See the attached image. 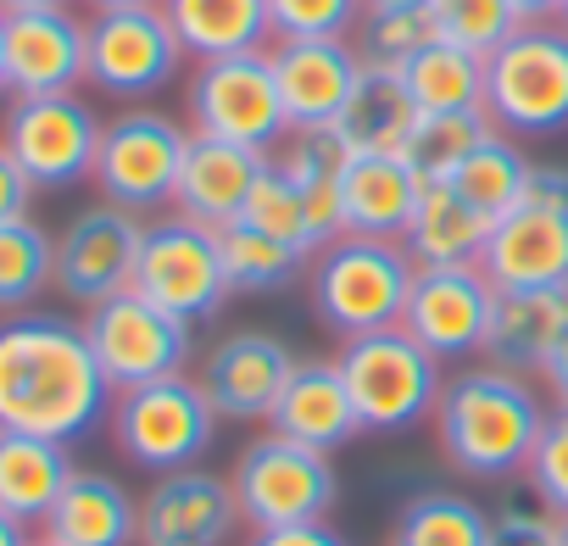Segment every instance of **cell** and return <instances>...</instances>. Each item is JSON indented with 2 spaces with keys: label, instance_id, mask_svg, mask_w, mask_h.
Returning <instances> with one entry per match:
<instances>
[{
  "label": "cell",
  "instance_id": "obj_52",
  "mask_svg": "<svg viewBox=\"0 0 568 546\" xmlns=\"http://www.w3.org/2000/svg\"><path fill=\"white\" fill-rule=\"evenodd\" d=\"M557 23L568 29V0H557Z\"/></svg>",
  "mask_w": 568,
  "mask_h": 546
},
{
  "label": "cell",
  "instance_id": "obj_8",
  "mask_svg": "<svg viewBox=\"0 0 568 546\" xmlns=\"http://www.w3.org/2000/svg\"><path fill=\"white\" fill-rule=\"evenodd\" d=\"M234 496H240V518L251 529H284V524H313L329 518L335 496H341V474L329 463V452L302 446L291 435H256L229 474Z\"/></svg>",
  "mask_w": 568,
  "mask_h": 546
},
{
  "label": "cell",
  "instance_id": "obj_35",
  "mask_svg": "<svg viewBox=\"0 0 568 546\" xmlns=\"http://www.w3.org/2000/svg\"><path fill=\"white\" fill-rule=\"evenodd\" d=\"M529 168H535V162L518 151V140H513V134H501V129H490V134L463 156V168H457L446 184H457V195H468L485 218H501V212L524 195Z\"/></svg>",
  "mask_w": 568,
  "mask_h": 546
},
{
  "label": "cell",
  "instance_id": "obj_31",
  "mask_svg": "<svg viewBox=\"0 0 568 546\" xmlns=\"http://www.w3.org/2000/svg\"><path fill=\"white\" fill-rule=\"evenodd\" d=\"M407 95L418 112H485V57L452 40H429L407 68Z\"/></svg>",
  "mask_w": 568,
  "mask_h": 546
},
{
  "label": "cell",
  "instance_id": "obj_25",
  "mask_svg": "<svg viewBox=\"0 0 568 546\" xmlns=\"http://www.w3.org/2000/svg\"><path fill=\"white\" fill-rule=\"evenodd\" d=\"M352 156L357 151L346 145V134L335 123H324V129H291V134H284V145L273 151L278 173L296 184V195H302V206L313 218L318 251L346 234V223H341V184H346Z\"/></svg>",
  "mask_w": 568,
  "mask_h": 546
},
{
  "label": "cell",
  "instance_id": "obj_18",
  "mask_svg": "<svg viewBox=\"0 0 568 546\" xmlns=\"http://www.w3.org/2000/svg\"><path fill=\"white\" fill-rule=\"evenodd\" d=\"M296 352L284 346L273 330H234L223 335L206 363H201V391L212 396L217 418H234V424H256V418H273L284 385L296 374Z\"/></svg>",
  "mask_w": 568,
  "mask_h": 546
},
{
  "label": "cell",
  "instance_id": "obj_13",
  "mask_svg": "<svg viewBox=\"0 0 568 546\" xmlns=\"http://www.w3.org/2000/svg\"><path fill=\"white\" fill-rule=\"evenodd\" d=\"M84 335H90V352H95L101 374L112 380V391H134V385L184 374L190 352H195V324L173 318L168 307L145 302L140 291H123V296L90 307Z\"/></svg>",
  "mask_w": 568,
  "mask_h": 546
},
{
  "label": "cell",
  "instance_id": "obj_28",
  "mask_svg": "<svg viewBox=\"0 0 568 546\" xmlns=\"http://www.w3.org/2000/svg\"><path fill=\"white\" fill-rule=\"evenodd\" d=\"M490 223L468 195H457V184L435 179L424 184V201L402 234V245L413 251L418 267H457V262H479L485 256V240H490Z\"/></svg>",
  "mask_w": 568,
  "mask_h": 546
},
{
  "label": "cell",
  "instance_id": "obj_21",
  "mask_svg": "<svg viewBox=\"0 0 568 546\" xmlns=\"http://www.w3.org/2000/svg\"><path fill=\"white\" fill-rule=\"evenodd\" d=\"M267 429L291 435L302 446H318V452H341L346 441L363 435V418H357V402L346 391V374L335 357H307L296 363L291 385H284Z\"/></svg>",
  "mask_w": 568,
  "mask_h": 546
},
{
  "label": "cell",
  "instance_id": "obj_32",
  "mask_svg": "<svg viewBox=\"0 0 568 546\" xmlns=\"http://www.w3.org/2000/svg\"><path fill=\"white\" fill-rule=\"evenodd\" d=\"M217 251H223V280H229L234 296H267V291H284V285H291L296 273L313 262L307 251H296V245H284V240L251 229L245 218H234V223L217 229Z\"/></svg>",
  "mask_w": 568,
  "mask_h": 546
},
{
  "label": "cell",
  "instance_id": "obj_42",
  "mask_svg": "<svg viewBox=\"0 0 568 546\" xmlns=\"http://www.w3.org/2000/svg\"><path fill=\"white\" fill-rule=\"evenodd\" d=\"M485 546H562V513L546 502H507L490 513V540Z\"/></svg>",
  "mask_w": 568,
  "mask_h": 546
},
{
  "label": "cell",
  "instance_id": "obj_29",
  "mask_svg": "<svg viewBox=\"0 0 568 546\" xmlns=\"http://www.w3.org/2000/svg\"><path fill=\"white\" fill-rule=\"evenodd\" d=\"M418 101L407 95V79L396 68H363L346 112H341V134L357 156H402L413 129H418Z\"/></svg>",
  "mask_w": 568,
  "mask_h": 546
},
{
  "label": "cell",
  "instance_id": "obj_12",
  "mask_svg": "<svg viewBox=\"0 0 568 546\" xmlns=\"http://www.w3.org/2000/svg\"><path fill=\"white\" fill-rule=\"evenodd\" d=\"M134 291L156 307H168L184 324H206L217 318V307L234 296L223 280V251H217V229L168 212L156 223H145V245H140V267H134Z\"/></svg>",
  "mask_w": 568,
  "mask_h": 546
},
{
  "label": "cell",
  "instance_id": "obj_23",
  "mask_svg": "<svg viewBox=\"0 0 568 546\" xmlns=\"http://www.w3.org/2000/svg\"><path fill=\"white\" fill-rule=\"evenodd\" d=\"M262 162H267L262 151L190 134V151H184V168H179V190H173V212H184V218H195L206 229L234 223L245 212V201H251V184H256Z\"/></svg>",
  "mask_w": 568,
  "mask_h": 546
},
{
  "label": "cell",
  "instance_id": "obj_43",
  "mask_svg": "<svg viewBox=\"0 0 568 546\" xmlns=\"http://www.w3.org/2000/svg\"><path fill=\"white\" fill-rule=\"evenodd\" d=\"M251 546H352L329 518H313V524H284V529H256Z\"/></svg>",
  "mask_w": 568,
  "mask_h": 546
},
{
  "label": "cell",
  "instance_id": "obj_7",
  "mask_svg": "<svg viewBox=\"0 0 568 546\" xmlns=\"http://www.w3.org/2000/svg\"><path fill=\"white\" fill-rule=\"evenodd\" d=\"M212 435H217V407L201 391V380H190V374H168V380L118 391V402H112V441L145 474L195 468L212 452Z\"/></svg>",
  "mask_w": 568,
  "mask_h": 546
},
{
  "label": "cell",
  "instance_id": "obj_44",
  "mask_svg": "<svg viewBox=\"0 0 568 546\" xmlns=\"http://www.w3.org/2000/svg\"><path fill=\"white\" fill-rule=\"evenodd\" d=\"M29 201H34L29 173L12 162L7 145H0V223H7V218H29Z\"/></svg>",
  "mask_w": 568,
  "mask_h": 546
},
{
  "label": "cell",
  "instance_id": "obj_51",
  "mask_svg": "<svg viewBox=\"0 0 568 546\" xmlns=\"http://www.w3.org/2000/svg\"><path fill=\"white\" fill-rule=\"evenodd\" d=\"M0 90H7V12H0Z\"/></svg>",
  "mask_w": 568,
  "mask_h": 546
},
{
  "label": "cell",
  "instance_id": "obj_46",
  "mask_svg": "<svg viewBox=\"0 0 568 546\" xmlns=\"http://www.w3.org/2000/svg\"><path fill=\"white\" fill-rule=\"evenodd\" d=\"M518 23H551L557 18V0H513Z\"/></svg>",
  "mask_w": 568,
  "mask_h": 546
},
{
  "label": "cell",
  "instance_id": "obj_36",
  "mask_svg": "<svg viewBox=\"0 0 568 546\" xmlns=\"http://www.w3.org/2000/svg\"><path fill=\"white\" fill-rule=\"evenodd\" d=\"M490 129H496L490 112H424L402 156L424 173V184H435V179H452V173L463 168V156H468Z\"/></svg>",
  "mask_w": 568,
  "mask_h": 546
},
{
  "label": "cell",
  "instance_id": "obj_1",
  "mask_svg": "<svg viewBox=\"0 0 568 546\" xmlns=\"http://www.w3.org/2000/svg\"><path fill=\"white\" fill-rule=\"evenodd\" d=\"M112 380L101 374L84 324L62 313L0 318V429L73 446L112 418Z\"/></svg>",
  "mask_w": 568,
  "mask_h": 546
},
{
  "label": "cell",
  "instance_id": "obj_40",
  "mask_svg": "<svg viewBox=\"0 0 568 546\" xmlns=\"http://www.w3.org/2000/svg\"><path fill=\"white\" fill-rule=\"evenodd\" d=\"M368 0H267L273 40H352Z\"/></svg>",
  "mask_w": 568,
  "mask_h": 546
},
{
  "label": "cell",
  "instance_id": "obj_4",
  "mask_svg": "<svg viewBox=\"0 0 568 546\" xmlns=\"http://www.w3.org/2000/svg\"><path fill=\"white\" fill-rule=\"evenodd\" d=\"M485 112L513 140L568 134V29L518 23L485 57Z\"/></svg>",
  "mask_w": 568,
  "mask_h": 546
},
{
  "label": "cell",
  "instance_id": "obj_39",
  "mask_svg": "<svg viewBox=\"0 0 568 546\" xmlns=\"http://www.w3.org/2000/svg\"><path fill=\"white\" fill-rule=\"evenodd\" d=\"M429 18H435V34L440 40L468 46L479 57H490L518 29L513 0H429Z\"/></svg>",
  "mask_w": 568,
  "mask_h": 546
},
{
  "label": "cell",
  "instance_id": "obj_5",
  "mask_svg": "<svg viewBox=\"0 0 568 546\" xmlns=\"http://www.w3.org/2000/svg\"><path fill=\"white\" fill-rule=\"evenodd\" d=\"M485 280L496 291H568V168L535 162L524 195L490 223Z\"/></svg>",
  "mask_w": 568,
  "mask_h": 546
},
{
  "label": "cell",
  "instance_id": "obj_37",
  "mask_svg": "<svg viewBox=\"0 0 568 546\" xmlns=\"http://www.w3.org/2000/svg\"><path fill=\"white\" fill-rule=\"evenodd\" d=\"M240 218H245L251 229H262V234L284 240V245H296V251L318 256L313 218H307V206H302L296 184L278 173V162H273V156L262 162V173H256V184H251V201H245V212H240Z\"/></svg>",
  "mask_w": 568,
  "mask_h": 546
},
{
  "label": "cell",
  "instance_id": "obj_15",
  "mask_svg": "<svg viewBox=\"0 0 568 546\" xmlns=\"http://www.w3.org/2000/svg\"><path fill=\"white\" fill-rule=\"evenodd\" d=\"M184 68V46L162 7H123L90 18V84L112 101H145Z\"/></svg>",
  "mask_w": 568,
  "mask_h": 546
},
{
  "label": "cell",
  "instance_id": "obj_3",
  "mask_svg": "<svg viewBox=\"0 0 568 546\" xmlns=\"http://www.w3.org/2000/svg\"><path fill=\"white\" fill-rule=\"evenodd\" d=\"M413 280H418V262L402 240L341 234L313 256L307 296H313V313L324 330H335L341 341H357V335L402 324Z\"/></svg>",
  "mask_w": 568,
  "mask_h": 546
},
{
  "label": "cell",
  "instance_id": "obj_30",
  "mask_svg": "<svg viewBox=\"0 0 568 546\" xmlns=\"http://www.w3.org/2000/svg\"><path fill=\"white\" fill-rule=\"evenodd\" d=\"M162 12H168L184 57H195V62L273 46L267 0H162Z\"/></svg>",
  "mask_w": 568,
  "mask_h": 546
},
{
  "label": "cell",
  "instance_id": "obj_54",
  "mask_svg": "<svg viewBox=\"0 0 568 546\" xmlns=\"http://www.w3.org/2000/svg\"><path fill=\"white\" fill-rule=\"evenodd\" d=\"M34 546H51V540H34Z\"/></svg>",
  "mask_w": 568,
  "mask_h": 546
},
{
  "label": "cell",
  "instance_id": "obj_14",
  "mask_svg": "<svg viewBox=\"0 0 568 546\" xmlns=\"http://www.w3.org/2000/svg\"><path fill=\"white\" fill-rule=\"evenodd\" d=\"M140 245H145V218L112 201H95L84 212L68 218V229L57 234V291L68 302H79L84 313L134 291V267H140Z\"/></svg>",
  "mask_w": 568,
  "mask_h": 546
},
{
  "label": "cell",
  "instance_id": "obj_47",
  "mask_svg": "<svg viewBox=\"0 0 568 546\" xmlns=\"http://www.w3.org/2000/svg\"><path fill=\"white\" fill-rule=\"evenodd\" d=\"M0 546H34L29 524H18L12 513H0Z\"/></svg>",
  "mask_w": 568,
  "mask_h": 546
},
{
  "label": "cell",
  "instance_id": "obj_48",
  "mask_svg": "<svg viewBox=\"0 0 568 546\" xmlns=\"http://www.w3.org/2000/svg\"><path fill=\"white\" fill-rule=\"evenodd\" d=\"M51 7H68V0H0V12H51Z\"/></svg>",
  "mask_w": 568,
  "mask_h": 546
},
{
  "label": "cell",
  "instance_id": "obj_38",
  "mask_svg": "<svg viewBox=\"0 0 568 546\" xmlns=\"http://www.w3.org/2000/svg\"><path fill=\"white\" fill-rule=\"evenodd\" d=\"M429 40H440L429 12H363L352 46H357L363 68H396L402 73Z\"/></svg>",
  "mask_w": 568,
  "mask_h": 546
},
{
  "label": "cell",
  "instance_id": "obj_45",
  "mask_svg": "<svg viewBox=\"0 0 568 546\" xmlns=\"http://www.w3.org/2000/svg\"><path fill=\"white\" fill-rule=\"evenodd\" d=\"M540 380H546V391H551V402H557V407H568V330L557 335V346H551V357H546V368H540Z\"/></svg>",
  "mask_w": 568,
  "mask_h": 546
},
{
  "label": "cell",
  "instance_id": "obj_53",
  "mask_svg": "<svg viewBox=\"0 0 568 546\" xmlns=\"http://www.w3.org/2000/svg\"><path fill=\"white\" fill-rule=\"evenodd\" d=\"M562 546H568V513H562Z\"/></svg>",
  "mask_w": 568,
  "mask_h": 546
},
{
  "label": "cell",
  "instance_id": "obj_20",
  "mask_svg": "<svg viewBox=\"0 0 568 546\" xmlns=\"http://www.w3.org/2000/svg\"><path fill=\"white\" fill-rule=\"evenodd\" d=\"M273 79H278V101L291 129H324L341 123L357 79H363V57L352 40H273L267 46Z\"/></svg>",
  "mask_w": 568,
  "mask_h": 546
},
{
  "label": "cell",
  "instance_id": "obj_50",
  "mask_svg": "<svg viewBox=\"0 0 568 546\" xmlns=\"http://www.w3.org/2000/svg\"><path fill=\"white\" fill-rule=\"evenodd\" d=\"M95 12H123V7H162V0H90Z\"/></svg>",
  "mask_w": 568,
  "mask_h": 546
},
{
  "label": "cell",
  "instance_id": "obj_49",
  "mask_svg": "<svg viewBox=\"0 0 568 546\" xmlns=\"http://www.w3.org/2000/svg\"><path fill=\"white\" fill-rule=\"evenodd\" d=\"M368 12H429V0H368Z\"/></svg>",
  "mask_w": 568,
  "mask_h": 546
},
{
  "label": "cell",
  "instance_id": "obj_6",
  "mask_svg": "<svg viewBox=\"0 0 568 546\" xmlns=\"http://www.w3.org/2000/svg\"><path fill=\"white\" fill-rule=\"evenodd\" d=\"M335 363H341L346 391L357 402L363 435L418 429L424 418H435V402L446 391L440 385V357H429L402 324L346 341Z\"/></svg>",
  "mask_w": 568,
  "mask_h": 546
},
{
  "label": "cell",
  "instance_id": "obj_34",
  "mask_svg": "<svg viewBox=\"0 0 568 546\" xmlns=\"http://www.w3.org/2000/svg\"><path fill=\"white\" fill-rule=\"evenodd\" d=\"M57 291V234L34 218H7L0 223V313H29Z\"/></svg>",
  "mask_w": 568,
  "mask_h": 546
},
{
  "label": "cell",
  "instance_id": "obj_19",
  "mask_svg": "<svg viewBox=\"0 0 568 546\" xmlns=\"http://www.w3.org/2000/svg\"><path fill=\"white\" fill-rule=\"evenodd\" d=\"M90 84V18L73 7L7 18V95H68Z\"/></svg>",
  "mask_w": 568,
  "mask_h": 546
},
{
  "label": "cell",
  "instance_id": "obj_24",
  "mask_svg": "<svg viewBox=\"0 0 568 546\" xmlns=\"http://www.w3.org/2000/svg\"><path fill=\"white\" fill-rule=\"evenodd\" d=\"M424 201V173L407 156H352L341 184V223L363 240H402Z\"/></svg>",
  "mask_w": 568,
  "mask_h": 546
},
{
  "label": "cell",
  "instance_id": "obj_2",
  "mask_svg": "<svg viewBox=\"0 0 568 546\" xmlns=\"http://www.w3.org/2000/svg\"><path fill=\"white\" fill-rule=\"evenodd\" d=\"M546 418L551 413L535 396V385L524 374H507V368H490V363L446 380V391L435 402L440 452L468 479L524 474V463H529Z\"/></svg>",
  "mask_w": 568,
  "mask_h": 546
},
{
  "label": "cell",
  "instance_id": "obj_26",
  "mask_svg": "<svg viewBox=\"0 0 568 546\" xmlns=\"http://www.w3.org/2000/svg\"><path fill=\"white\" fill-rule=\"evenodd\" d=\"M562 330H568V291H496L490 330H485V363L529 380L546 368Z\"/></svg>",
  "mask_w": 568,
  "mask_h": 546
},
{
  "label": "cell",
  "instance_id": "obj_33",
  "mask_svg": "<svg viewBox=\"0 0 568 546\" xmlns=\"http://www.w3.org/2000/svg\"><path fill=\"white\" fill-rule=\"evenodd\" d=\"M490 513L463 491H418L402 502L385 546H485Z\"/></svg>",
  "mask_w": 568,
  "mask_h": 546
},
{
  "label": "cell",
  "instance_id": "obj_41",
  "mask_svg": "<svg viewBox=\"0 0 568 546\" xmlns=\"http://www.w3.org/2000/svg\"><path fill=\"white\" fill-rule=\"evenodd\" d=\"M524 474H529L535 502H546L551 513H568V407H551Z\"/></svg>",
  "mask_w": 568,
  "mask_h": 546
},
{
  "label": "cell",
  "instance_id": "obj_16",
  "mask_svg": "<svg viewBox=\"0 0 568 546\" xmlns=\"http://www.w3.org/2000/svg\"><path fill=\"white\" fill-rule=\"evenodd\" d=\"M490 307H496V285L485 280L479 262H457V267H418L402 330L440 363L452 357H474L485 352V330H490Z\"/></svg>",
  "mask_w": 568,
  "mask_h": 546
},
{
  "label": "cell",
  "instance_id": "obj_10",
  "mask_svg": "<svg viewBox=\"0 0 568 546\" xmlns=\"http://www.w3.org/2000/svg\"><path fill=\"white\" fill-rule=\"evenodd\" d=\"M101 118L95 107L68 90V95H12L0 118V145L29 173L34 190H73L95 179V151H101Z\"/></svg>",
  "mask_w": 568,
  "mask_h": 546
},
{
  "label": "cell",
  "instance_id": "obj_27",
  "mask_svg": "<svg viewBox=\"0 0 568 546\" xmlns=\"http://www.w3.org/2000/svg\"><path fill=\"white\" fill-rule=\"evenodd\" d=\"M73 474L79 468L62 441L0 429V513H12L18 524H45Z\"/></svg>",
  "mask_w": 568,
  "mask_h": 546
},
{
  "label": "cell",
  "instance_id": "obj_22",
  "mask_svg": "<svg viewBox=\"0 0 568 546\" xmlns=\"http://www.w3.org/2000/svg\"><path fill=\"white\" fill-rule=\"evenodd\" d=\"M51 546H140V496L101 468H79L40 524Z\"/></svg>",
  "mask_w": 568,
  "mask_h": 546
},
{
  "label": "cell",
  "instance_id": "obj_9",
  "mask_svg": "<svg viewBox=\"0 0 568 546\" xmlns=\"http://www.w3.org/2000/svg\"><path fill=\"white\" fill-rule=\"evenodd\" d=\"M184 112H190V134L229 140V145H245L262 156H273L284 145V134H291L267 51L195 62L190 90H184Z\"/></svg>",
  "mask_w": 568,
  "mask_h": 546
},
{
  "label": "cell",
  "instance_id": "obj_11",
  "mask_svg": "<svg viewBox=\"0 0 568 546\" xmlns=\"http://www.w3.org/2000/svg\"><path fill=\"white\" fill-rule=\"evenodd\" d=\"M190 151V123L151 112V107H129L101 129V151H95V190L112 206L129 212H156L173 206L179 190V168Z\"/></svg>",
  "mask_w": 568,
  "mask_h": 546
},
{
  "label": "cell",
  "instance_id": "obj_17",
  "mask_svg": "<svg viewBox=\"0 0 568 546\" xmlns=\"http://www.w3.org/2000/svg\"><path fill=\"white\" fill-rule=\"evenodd\" d=\"M240 496L229 474L173 468L140 496V546H229L240 529Z\"/></svg>",
  "mask_w": 568,
  "mask_h": 546
}]
</instances>
